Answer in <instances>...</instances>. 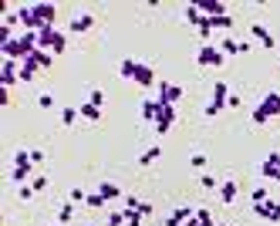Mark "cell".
<instances>
[{
	"mask_svg": "<svg viewBox=\"0 0 280 226\" xmlns=\"http://www.w3.org/2000/svg\"><path fill=\"white\" fill-rule=\"evenodd\" d=\"M253 213H257L260 220L277 223V220H280V203H270V199H267V203H257V206H253Z\"/></svg>",
	"mask_w": 280,
	"mask_h": 226,
	"instance_id": "cell-8",
	"label": "cell"
},
{
	"mask_svg": "<svg viewBox=\"0 0 280 226\" xmlns=\"http://www.w3.org/2000/svg\"><path fill=\"white\" fill-rule=\"evenodd\" d=\"M54 226H61V223H54Z\"/></svg>",
	"mask_w": 280,
	"mask_h": 226,
	"instance_id": "cell-43",
	"label": "cell"
},
{
	"mask_svg": "<svg viewBox=\"0 0 280 226\" xmlns=\"http://www.w3.org/2000/svg\"><path fill=\"white\" fill-rule=\"evenodd\" d=\"M135 84H142V88H152V84H159V78H155V71L148 68V65H142L139 61V68H135V78H132Z\"/></svg>",
	"mask_w": 280,
	"mask_h": 226,
	"instance_id": "cell-9",
	"label": "cell"
},
{
	"mask_svg": "<svg viewBox=\"0 0 280 226\" xmlns=\"http://www.w3.org/2000/svg\"><path fill=\"white\" fill-rule=\"evenodd\" d=\"M122 213H125V226H142V213L139 210H125V206H122Z\"/></svg>",
	"mask_w": 280,
	"mask_h": 226,
	"instance_id": "cell-26",
	"label": "cell"
},
{
	"mask_svg": "<svg viewBox=\"0 0 280 226\" xmlns=\"http://www.w3.org/2000/svg\"><path fill=\"white\" fill-rule=\"evenodd\" d=\"M277 61H280V51H277Z\"/></svg>",
	"mask_w": 280,
	"mask_h": 226,
	"instance_id": "cell-41",
	"label": "cell"
},
{
	"mask_svg": "<svg viewBox=\"0 0 280 226\" xmlns=\"http://www.w3.org/2000/svg\"><path fill=\"white\" fill-rule=\"evenodd\" d=\"M267 179H280V152H270V159L264 162V169H260Z\"/></svg>",
	"mask_w": 280,
	"mask_h": 226,
	"instance_id": "cell-12",
	"label": "cell"
},
{
	"mask_svg": "<svg viewBox=\"0 0 280 226\" xmlns=\"http://www.w3.org/2000/svg\"><path fill=\"white\" fill-rule=\"evenodd\" d=\"M108 226H125V213H122V210H115V213L108 216Z\"/></svg>",
	"mask_w": 280,
	"mask_h": 226,
	"instance_id": "cell-35",
	"label": "cell"
},
{
	"mask_svg": "<svg viewBox=\"0 0 280 226\" xmlns=\"http://www.w3.org/2000/svg\"><path fill=\"white\" fill-rule=\"evenodd\" d=\"M88 101H91L95 108H101V105H105V91H98V88H91V95H88Z\"/></svg>",
	"mask_w": 280,
	"mask_h": 226,
	"instance_id": "cell-29",
	"label": "cell"
},
{
	"mask_svg": "<svg viewBox=\"0 0 280 226\" xmlns=\"http://www.w3.org/2000/svg\"><path fill=\"white\" fill-rule=\"evenodd\" d=\"M189 165H193V169H203V165H206V155H203V152H193V155H189Z\"/></svg>",
	"mask_w": 280,
	"mask_h": 226,
	"instance_id": "cell-32",
	"label": "cell"
},
{
	"mask_svg": "<svg viewBox=\"0 0 280 226\" xmlns=\"http://www.w3.org/2000/svg\"><path fill=\"white\" fill-rule=\"evenodd\" d=\"M27 179H34V176H31V165H14V169H10V182H14V186H27Z\"/></svg>",
	"mask_w": 280,
	"mask_h": 226,
	"instance_id": "cell-14",
	"label": "cell"
},
{
	"mask_svg": "<svg viewBox=\"0 0 280 226\" xmlns=\"http://www.w3.org/2000/svg\"><path fill=\"white\" fill-rule=\"evenodd\" d=\"M78 115H81L84 122H98V118H101V108H95L91 101H81V105H78Z\"/></svg>",
	"mask_w": 280,
	"mask_h": 226,
	"instance_id": "cell-16",
	"label": "cell"
},
{
	"mask_svg": "<svg viewBox=\"0 0 280 226\" xmlns=\"http://www.w3.org/2000/svg\"><path fill=\"white\" fill-rule=\"evenodd\" d=\"M142 118L155 125V118H159V98H145L142 101Z\"/></svg>",
	"mask_w": 280,
	"mask_h": 226,
	"instance_id": "cell-13",
	"label": "cell"
},
{
	"mask_svg": "<svg viewBox=\"0 0 280 226\" xmlns=\"http://www.w3.org/2000/svg\"><path fill=\"white\" fill-rule=\"evenodd\" d=\"M14 165H34V162H31V152H14Z\"/></svg>",
	"mask_w": 280,
	"mask_h": 226,
	"instance_id": "cell-30",
	"label": "cell"
},
{
	"mask_svg": "<svg viewBox=\"0 0 280 226\" xmlns=\"http://www.w3.org/2000/svg\"><path fill=\"white\" fill-rule=\"evenodd\" d=\"M88 226H95V223H88Z\"/></svg>",
	"mask_w": 280,
	"mask_h": 226,
	"instance_id": "cell-42",
	"label": "cell"
},
{
	"mask_svg": "<svg viewBox=\"0 0 280 226\" xmlns=\"http://www.w3.org/2000/svg\"><path fill=\"white\" fill-rule=\"evenodd\" d=\"M31 58H34V61H37L41 68H51V61H54V54H51V51H44V48H37V51H34Z\"/></svg>",
	"mask_w": 280,
	"mask_h": 226,
	"instance_id": "cell-21",
	"label": "cell"
},
{
	"mask_svg": "<svg viewBox=\"0 0 280 226\" xmlns=\"http://www.w3.org/2000/svg\"><path fill=\"white\" fill-rule=\"evenodd\" d=\"M236 193H240V186H236V179H223V182H219V199H223L226 206H230V203L236 199Z\"/></svg>",
	"mask_w": 280,
	"mask_h": 226,
	"instance_id": "cell-10",
	"label": "cell"
},
{
	"mask_svg": "<svg viewBox=\"0 0 280 226\" xmlns=\"http://www.w3.org/2000/svg\"><path fill=\"white\" fill-rule=\"evenodd\" d=\"M31 162H44V152H41V149H31Z\"/></svg>",
	"mask_w": 280,
	"mask_h": 226,
	"instance_id": "cell-39",
	"label": "cell"
},
{
	"mask_svg": "<svg viewBox=\"0 0 280 226\" xmlns=\"http://www.w3.org/2000/svg\"><path fill=\"white\" fill-rule=\"evenodd\" d=\"M68 27L74 31V34H84V31H91V27H95V17H91V14H78V17H71Z\"/></svg>",
	"mask_w": 280,
	"mask_h": 226,
	"instance_id": "cell-11",
	"label": "cell"
},
{
	"mask_svg": "<svg viewBox=\"0 0 280 226\" xmlns=\"http://www.w3.org/2000/svg\"><path fill=\"white\" fill-rule=\"evenodd\" d=\"M74 122H78V108H61V125H74Z\"/></svg>",
	"mask_w": 280,
	"mask_h": 226,
	"instance_id": "cell-27",
	"label": "cell"
},
{
	"mask_svg": "<svg viewBox=\"0 0 280 226\" xmlns=\"http://www.w3.org/2000/svg\"><path fill=\"white\" fill-rule=\"evenodd\" d=\"M155 88H159V101H162V105H176V101L182 98V88L172 84V81H165V78H159Z\"/></svg>",
	"mask_w": 280,
	"mask_h": 226,
	"instance_id": "cell-3",
	"label": "cell"
},
{
	"mask_svg": "<svg viewBox=\"0 0 280 226\" xmlns=\"http://www.w3.org/2000/svg\"><path fill=\"white\" fill-rule=\"evenodd\" d=\"M84 206H91V210H101V206H108V199H105L101 193H88V199H84Z\"/></svg>",
	"mask_w": 280,
	"mask_h": 226,
	"instance_id": "cell-24",
	"label": "cell"
},
{
	"mask_svg": "<svg viewBox=\"0 0 280 226\" xmlns=\"http://www.w3.org/2000/svg\"><path fill=\"white\" fill-rule=\"evenodd\" d=\"M159 155H162V149H159V145H152V149H145V152L139 155V165H152V162H155Z\"/></svg>",
	"mask_w": 280,
	"mask_h": 226,
	"instance_id": "cell-22",
	"label": "cell"
},
{
	"mask_svg": "<svg viewBox=\"0 0 280 226\" xmlns=\"http://www.w3.org/2000/svg\"><path fill=\"white\" fill-rule=\"evenodd\" d=\"M172 125H176V108H172V105H162V101H159V118H155V132H159V135H165V132H169Z\"/></svg>",
	"mask_w": 280,
	"mask_h": 226,
	"instance_id": "cell-4",
	"label": "cell"
},
{
	"mask_svg": "<svg viewBox=\"0 0 280 226\" xmlns=\"http://www.w3.org/2000/svg\"><path fill=\"white\" fill-rule=\"evenodd\" d=\"M17 196H20L24 203H27V199H34V186H31V182H27V186H17Z\"/></svg>",
	"mask_w": 280,
	"mask_h": 226,
	"instance_id": "cell-34",
	"label": "cell"
},
{
	"mask_svg": "<svg viewBox=\"0 0 280 226\" xmlns=\"http://www.w3.org/2000/svg\"><path fill=\"white\" fill-rule=\"evenodd\" d=\"M257 108H260V112H264L267 118L280 115V91H267V95H264V101H260Z\"/></svg>",
	"mask_w": 280,
	"mask_h": 226,
	"instance_id": "cell-7",
	"label": "cell"
},
{
	"mask_svg": "<svg viewBox=\"0 0 280 226\" xmlns=\"http://www.w3.org/2000/svg\"><path fill=\"white\" fill-rule=\"evenodd\" d=\"M98 193H101V196H105L108 203H115V199H122V189H118L115 182H108V179H101V182H98Z\"/></svg>",
	"mask_w": 280,
	"mask_h": 226,
	"instance_id": "cell-15",
	"label": "cell"
},
{
	"mask_svg": "<svg viewBox=\"0 0 280 226\" xmlns=\"http://www.w3.org/2000/svg\"><path fill=\"white\" fill-rule=\"evenodd\" d=\"M135 68H139V61H132V58H125V61L118 65V75L125 78V81H132V78H135Z\"/></svg>",
	"mask_w": 280,
	"mask_h": 226,
	"instance_id": "cell-18",
	"label": "cell"
},
{
	"mask_svg": "<svg viewBox=\"0 0 280 226\" xmlns=\"http://www.w3.org/2000/svg\"><path fill=\"white\" fill-rule=\"evenodd\" d=\"M206 20H210V17H206ZM210 24H213V31H216V27H219V31H230V27H233V17L223 14V17H213Z\"/></svg>",
	"mask_w": 280,
	"mask_h": 226,
	"instance_id": "cell-25",
	"label": "cell"
},
{
	"mask_svg": "<svg viewBox=\"0 0 280 226\" xmlns=\"http://www.w3.org/2000/svg\"><path fill=\"white\" fill-rule=\"evenodd\" d=\"M31 186H34V193H44V189H48V176H34Z\"/></svg>",
	"mask_w": 280,
	"mask_h": 226,
	"instance_id": "cell-33",
	"label": "cell"
},
{
	"mask_svg": "<svg viewBox=\"0 0 280 226\" xmlns=\"http://www.w3.org/2000/svg\"><path fill=\"white\" fill-rule=\"evenodd\" d=\"M267 122H270V118H267L260 108H253V125H267Z\"/></svg>",
	"mask_w": 280,
	"mask_h": 226,
	"instance_id": "cell-37",
	"label": "cell"
},
{
	"mask_svg": "<svg viewBox=\"0 0 280 226\" xmlns=\"http://www.w3.org/2000/svg\"><path fill=\"white\" fill-rule=\"evenodd\" d=\"M253 203H267V189H264V186L253 189Z\"/></svg>",
	"mask_w": 280,
	"mask_h": 226,
	"instance_id": "cell-38",
	"label": "cell"
},
{
	"mask_svg": "<svg viewBox=\"0 0 280 226\" xmlns=\"http://www.w3.org/2000/svg\"><path fill=\"white\" fill-rule=\"evenodd\" d=\"M139 213L142 216H152V203H139Z\"/></svg>",
	"mask_w": 280,
	"mask_h": 226,
	"instance_id": "cell-40",
	"label": "cell"
},
{
	"mask_svg": "<svg viewBox=\"0 0 280 226\" xmlns=\"http://www.w3.org/2000/svg\"><path fill=\"white\" fill-rule=\"evenodd\" d=\"M71 220H74V203H65V206L58 210V223H61V226H68Z\"/></svg>",
	"mask_w": 280,
	"mask_h": 226,
	"instance_id": "cell-23",
	"label": "cell"
},
{
	"mask_svg": "<svg viewBox=\"0 0 280 226\" xmlns=\"http://www.w3.org/2000/svg\"><path fill=\"white\" fill-rule=\"evenodd\" d=\"M37 105H41L44 112H48V108H54V95H48V91H44V95H37Z\"/></svg>",
	"mask_w": 280,
	"mask_h": 226,
	"instance_id": "cell-31",
	"label": "cell"
},
{
	"mask_svg": "<svg viewBox=\"0 0 280 226\" xmlns=\"http://www.w3.org/2000/svg\"><path fill=\"white\" fill-rule=\"evenodd\" d=\"M223 61H226V54L219 51V44H199V51H196L199 68H223Z\"/></svg>",
	"mask_w": 280,
	"mask_h": 226,
	"instance_id": "cell-2",
	"label": "cell"
},
{
	"mask_svg": "<svg viewBox=\"0 0 280 226\" xmlns=\"http://www.w3.org/2000/svg\"><path fill=\"white\" fill-rule=\"evenodd\" d=\"M277 182H280V179H277Z\"/></svg>",
	"mask_w": 280,
	"mask_h": 226,
	"instance_id": "cell-45",
	"label": "cell"
},
{
	"mask_svg": "<svg viewBox=\"0 0 280 226\" xmlns=\"http://www.w3.org/2000/svg\"><path fill=\"white\" fill-rule=\"evenodd\" d=\"M250 34L260 41V48H267V51H274V48H277V37H274L264 24H250Z\"/></svg>",
	"mask_w": 280,
	"mask_h": 226,
	"instance_id": "cell-6",
	"label": "cell"
},
{
	"mask_svg": "<svg viewBox=\"0 0 280 226\" xmlns=\"http://www.w3.org/2000/svg\"><path fill=\"white\" fill-rule=\"evenodd\" d=\"M186 20H189V24H193V27H199V24H203V20H206V17H203V10H199V7H196V3H189V7H186Z\"/></svg>",
	"mask_w": 280,
	"mask_h": 226,
	"instance_id": "cell-19",
	"label": "cell"
},
{
	"mask_svg": "<svg viewBox=\"0 0 280 226\" xmlns=\"http://www.w3.org/2000/svg\"><path fill=\"white\" fill-rule=\"evenodd\" d=\"M37 37H41V48L51 51V54H65V48H68V37H65L58 27H44Z\"/></svg>",
	"mask_w": 280,
	"mask_h": 226,
	"instance_id": "cell-1",
	"label": "cell"
},
{
	"mask_svg": "<svg viewBox=\"0 0 280 226\" xmlns=\"http://www.w3.org/2000/svg\"><path fill=\"white\" fill-rule=\"evenodd\" d=\"M199 186H203V189H219V179L206 172V176H199Z\"/></svg>",
	"mask_w": 280,
	"mask_h": 226,
	"instance_id": "cell-28",
	"label": "cell"
},
{
	"mask_svg": "<svg viewBox=\"0 0 280 226\" xmlns=\"http://www.w3.org/2000/svg\"><path fill=\"white\" fill-rule=\"evenodd\" d=\"M219 51H223L226 58H233V54H240V41H233V37H223V41H219Z\"/></svg>",
	"mask_w": 280,
	"mask_h": 226,
	"instance_id": "cell-20",
	"label": "cell"
},
{
	"mask_svg": "<svg viewBox=\"0 0 280 226\" xmlns=\"http://www.w3.org/2000/svg\"><path fill=\"white\" fill-rule=\"evenodd\" d=\"M219 226H226V223H219Z\"/></svg>",
	"mask_w": 280,
	"mask_h": 226,
	"instance_id": "cell-44",
	"label": "cell"
},
{
	"mask_svg": "<svg viewBox=\"0 0 280 226\" xmlns=\"http://www.w3.org/2000/svg\"><path fill=\"white\" fill-rule=\"evenodd\" d=\"M41 71V65L34 61V58H27V61H20V81H34V75Z\"/></svg>",
	"mask_w": 280,
	"mask_h": 226,
	"instance_id": "cell-17",
	"label": "cell"
},
{
	"mask_svg": "<svg viewBox=\"0 0 280 226\" xmlns=\"http://www.w3.org/2000/svg\"><path fill=\"white\" fill-rule=\"evenodd\" d=\"M31 7H34V14H37V20L44 27H54V20H58V7L54 3H31Z\"/></svg>",
	"mask_w": 280,
	"mask_h": 226,
	"instance_id": "cell-5",
	"label": "cell"
},
{
	"mask_svg": "<svg viewBox=\"0 0 280 226\" xmlns=\"http://www.w3.org/2000/svg\"><path fill=\"white\" fill-rule=\"evenodd\" d=\"M84 199H88V193H84V189H78V186H74V189H71V203H84Z\"/></svg>",
	"mask_w": 280,
	"mask_h": 226,
	"instance_id": "cell-36",
	"label": "cell"
}]
</instances>
